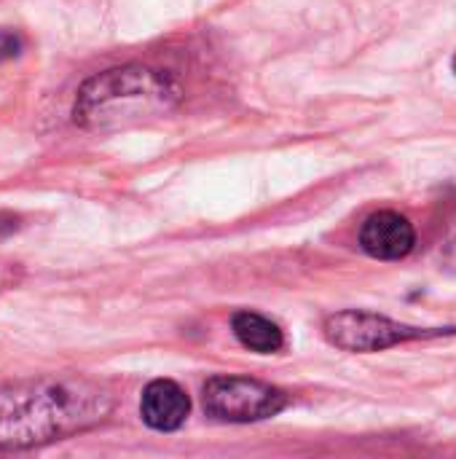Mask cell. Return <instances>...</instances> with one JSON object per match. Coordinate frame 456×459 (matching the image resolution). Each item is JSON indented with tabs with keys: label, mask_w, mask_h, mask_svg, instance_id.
Segmentation results:
<instances>
[{
	"label": "cell",
	"mask_w": 456,
	"mask_h": 459,
	"mask_svg": "<svg viewBox=\"0 0 456 459\" xmlns=\"http://www.w3.org/2000/svg\"><path fill=\"white\" fill-rule=\"evenodd\" d=\"M113 409L105 387L86 379L0 385V449H30L99 425Z\"/></svg>",
	"instance_id": "1"
},
{
	"label": "cell",
	"mask_w": 456,
	"mask_h": 459,
	"mask_svg": "<svg viewBox=\"0 0 456 459\" xmlns=\"http://www.w3.org/2000/svg\"><path fill=\"white\" fill-rule=\"evenodd\" d=\"M180 100V86L161 70L126 65L89 78L73 108L78 126L108 132L132 126L172 110Z\"/></svg>",
	"instance_id": "2"
},
{
	"label": "cell",
	"mask_w": 456,
	"mask_h": 459,
	"mask_svg": "<svg viewBox=\"0 0 456 459\" xmlns=\"http://www.w3.org/2000/svg\"><path fill=\"white\" fill-rule=\"evenodd\" d=\"M204 411L220 422H261L288 406V395L271 385L245 377H212L204 385Z\"/></svg>",
	"instance_id": "3"
},
{
	"label": "cell",
	"mask_w": 456,
	"mask_h": 459,
	"mask_svg": "<svg viewBox=\"0 0 456 459\" xmlns=\"http://www.w3.org/2000/svg\"><path fill=\"white\" fill-rule=\"evenodd\" d=\"M325 336L331 344L349 350V352H379L387 347H395L409 339L425 336V331L400 325L395 320H387L374 312H357L347 309L339 315H331L325 320Z\"/></svg>",
	"instance_id": "4"
},
{
	"label": "cell",
	"mask_w": 456,
	"mask_h": 459,
	"mask_svg": "<svg viewBox=\"0 0 456 459\" xmlns=\"http://www.w3.org/2000/svg\"><path fill=\"white\" fill-rule=\"evenodd\" d=\"M360 245L368 255H374L379 261H398L414 250L417 231L406 215L392 212V210H382V212H374L363 223Z\"/></svg>",
	"instance_id": "5"
},
{
	"label": "cell",
	"mask_w": 456,
	"mask_h": 459,
	"mask_svg": "<svg viewBox=\"0 0 456 459\" xmlns=\"http://www.w3.org/2000/svg\"><path fill=\"white\" fill-rule=\"evenodd\" d=\"M188 411H191V401L185 390L172 379H156L142 390V401H140L142 422L159 433H172L183 428Z\"/></svg>",
	"instance_id": "6"
},
{
	"label": "cell",
	"mask_w": 456,
	"mask_h": 459,
	"mask_svg": "<svg viewBox=\"0 0 456 459\" xmlns=\"http://www.w3.org/2000/svg\"><path fill=\"white\" fill-rule=\"evenodd\" d=\"M231 328H234V336L253 352L271 355V352H280L285 347V336H282L280 325H274L263 315L237 312L231 320Z\"/></svg>",
	"instance_id": "7"
},
{
	"label": "cell",
	"mask_w": 456,
	"mask_h": 459,
	"mask_svg": "<svg viewBox=\"0 0 456 459\" xmlns=\"http://www.w3.org/2000/svg\"><path fill=\"white\" fill-rule=\"evenodd\" d=\"M22 35L13 30H0V62H8L22 54Z\"/></svg>",
	"instance_id": "8"
},
{
	"label": "cell",
	"mask_w": 456,
	"mask_h": 459,
	"mask_svg": "<svg viewBox=\"0 0 456 459\" xmlns=\"http://www.w3.org/2000/svg\"><path fill=\"white\" fill-rule=\"evenodd\" d=\"M454 73H456V56H454Z\"/></svg>",
	"instance_id": "9"
}]
</instances>
